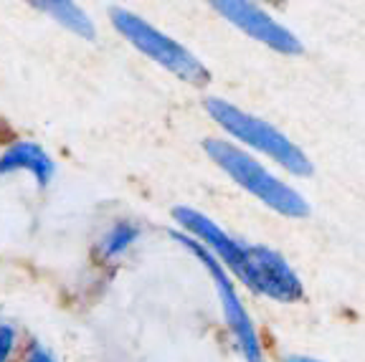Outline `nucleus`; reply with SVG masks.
<instances>
[{
  "label": "nucleus",
  "mask_w": 365,
  "mask_h": 362,
  "mask_svg": "<svg viewBox=\"0 0 365 362\" xmlns=\"http://www.w3.org/2000/svg\"><path fill=\"white\" fill-rule=\"evenodd\" d=\"M226 21H231L234 26H239L244 33H249L251 38L262 41L269 48L287 56H297L302 53V43L292 31H287L284 26L269 18L262 8H257L249 0H208Z\"/></svg>",
  "instance_id": "6"
},
{
  "label": "nucleus",
  "mask_w": 365,
  "mask_h": 362,
  "mask_svg": "<svg viewBox=\"0 0 365 362\" xmlns=\"http://www.w3.org/2000/svg\"><path fill=\"white\" fill-rule=\"evenodd\" d=\"M284 362H319V360H312V357H287Z\"/></svg>",
  "instance_id": "13"
},
{
  "label": "nucleus",
  "mask_w": 365,
  "mask_h": 362,
  "mask_svg": "<svg viewBox=\"0 0 365 362\" xmlns=\"http://www.w3.org/2000/svg\"><path fill=\"white\" fill-rule=\"evenodd\" d=\"M244 281L254 291L267 294L277 301H297L302 299V281L289 269L277 251L264 246H249L246 249V272Z\"/></svg>",
  "instance_id": "5"
},
{
  "label": "nucleus",
  "mask_w": 365,
  "mask_h": 362,
  "mask_svg": "<svg viewBox=\"0 0 365 362\" xmlns=\"http://www.w3.org/2000/svg\"><path fill=\"white\" fill-rule=\"evenodd\" d=\"M13 342H16V334H13V329L8 324H3L0 327V362L8 360V355L13 350Z\"/></svg>",
  "instance_id": "11"
},
{
  "label": "nucleus",
  "mask_w": 365,
  "mask_h": 362,
  "mask_svg": "<svg viewBox=\"0 0 365 362\" xmlns=\"http://www.w3.org/2000/svg\"><path fill=\"white\" fill-rule=\"evenodd\" d=\"M173 215H175V221L180 223L182 228H188L193 236L200 238V246H208V249L216 251V254L223 259V264H226V267L231 269L241 281H244L246 249L239 244V241H234L231 236H226V233H223L221 228L211 221V218H205L203 213H198V210H193V208H175L173 210Z\"/></svg>",
  "instance_id": "7"
},
{
  "label": "nucleus",
  "mask_w": 365,
  "mask_h": 362,
  "mask_svg": "<svg viewBox=\"0 0 365 362\" xmlns=\"http://www.w3.org/2000/svg\"><path fill=\"white\" fill-rule=\"evenodd\" d=\"M109 16H112L114 29L120 31L132 46H137L145 56H150L153 61H158L160 66H165L168 71H173L178 79L188 81V84H193V86L208 84V79H211L208 68H205L185 46L168 38L165 33H160L158 29H153L150 23H145L143 18L125 11V8H112Z\"/></svg>",
  "instance_id": "2"
},
{
  "label": "nucleus",
  "mask_w": 365,
  "mask_h": 362,
  "mask_svg": "<svg viewBox=\"0 0 365 362\" xmlns=\"http://www.w3.org/2000/svg\"><path fill=\"white\" fill-rule=\"evenodd\" d=\"M29 3L38 11L48 13L53 21L66 26L71 33L81 36V38H94V26L74 0H29Z\"/></svg>",
  "instance_id": "9"
},
{
  "label": "nucleus",
  "mask_w": 365,
  "mask_h": 362,
  "mask_svg": "<svg viewBox=\"0 0 365 362\" xmlns=\"http://www.w3.org/2000/svg\"><path fill=\"white\" fill-rule=\"evenodd\" d=\"M13 170H31L36 175V180H38V185H46L53 175V162L38 145H34V142H18L8 152L0 155V172Z\"/></svg>",
  "instance_id": "8"
},
{
  "label": "nucleus",
  "mask_w": 365,
  "mask_h": 362,
  "mask_svg": "<svg viewBox=\"0 0 365 362\" xmlns=\"http://www.w3.org/2000/svg\"><path fill=\"white\" fill-rule=\"evenodd\" d=\"M267 3H274V6H282V3H284V0H267Z\"/></svg>",
  "instance_id": "14"
},
{
  "label": "nucleus",
  "mask_w": 365,
  "mask_h": 362,
  "mask_svg": "<svg viewBox=\"0 0 365 362\" xmlns=\"http://www.w3.org/2000/svg\"><path fill=\"white\" fill-rule=\"evenodd\" d=\"M170 236L175 238V241H180L188 251H193V254L200 259V264H203V267L208 269V274L213 276L216 289H218V296H221L223 314H226V324L231 327V332H234V337H236V342H239L241 352H244L246 362H262V345H259L257 329H254V324H251L249 314H246L244 304H241L239 294H236L234 284H231V279H228L226 267H221V264L205 251V246H200L198 241H190V238H185L182 233H175V231H173Z\"/></svg>",
  "instance_id": "4"
},
{
  "label": "nucleus",
  "mask_w": 365,
  "mask_h": 362,
  "mask_svg": "<svg viewBox=\"0 0 365 362\" xmlns=\"http://www.w3.org/2000/svg\"><path fill=\"white\" fill-rule=\"evenodd\" d=\"M205 109L216 119L218 125L226 132H231L234 137L244 140L246 145L257 148L259 152H267L272 160L287 167L294 175H309L312 172V165L304 157V152L297 145H292L279 130H274L272 125L262 122V119L251 117V114L241 112L234 104L223 102V99H208L205 102Z\"/></svg>",
  "instance_id": "3"
},
{
  "label": "nucleus",
  "mask_w": 365,
  "mask_h": 362,
  "mask_svg": "<svg viewBox=\"0 0 365 362\" xmlns=\"http://www.w3.org/2000/svg\"><path fill=\"white\" fill-rule=\"evenodd\" d=\"M203 148L205 152L211 155L213 162L226 170V175H231L241 187L254 192L262 203H267L277 213L287 215V218H304L309 213L307 203L302 200L299 192L292 190L282 180H277L272 172L264 170L257 160L241 152L239 148H234V145H228L223 140H205Z\"/></svg>",
  "instance_id": "1"
},
{
  "label": "nucleus",
  "mask_w": 365,
  "mask_h": 362,
  "mask_svg": "<svg viewBox=\"0 0 365 362\" xmlns=\"http://www.w3.org/2000/svg\"><path fill=\"white\" fill-rule=\"evenodd\" d=\"M137 228L132 226V223H125V221H120L117 226L112 228V231L104 236V241H102V254L104 256H117V254H122V251L127 249V246L132 244L137 238Z\"/></svg>",
  "instance_id": "10"
},
{
  "label": "nucleus",
  "mask_w": 365,
  "mask_h": 362,
  "mask_svg": "<svg viewBox=\"0 0 365 362\" xmlns=\"http://www.w3.org/2000/svg\"><path fill=\"white\" fill-rule=\"evenodd\" d=\"M26 362H53V357L48 355L46 350H41V347H36V350L31 352L29 360H26Z\"/></svg>",
  "instance_id": "12"
}]
</instances>
